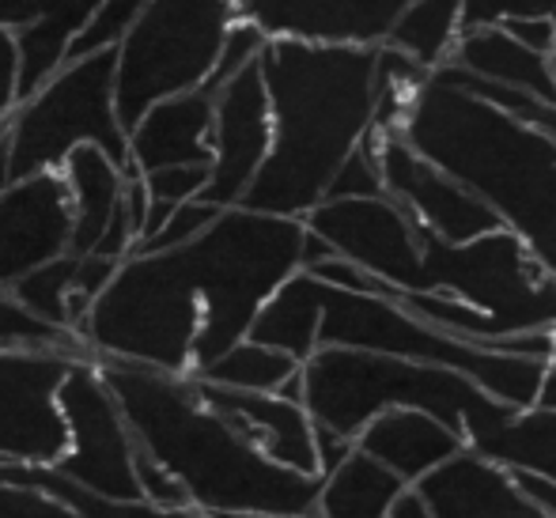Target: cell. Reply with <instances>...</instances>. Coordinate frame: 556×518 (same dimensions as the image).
Here are the masks:
<instances>
[{
	"label": "cell",
	"mask_w": 556,
	"mask_h": 518,
	"mask_svg": "<svg viewBox=\"0 0 556 518\" xmlns=\"http://www.w3.org/2000/svg\"><path fill=\"white\" fill-rule=\"evenodd\" d=\"M379 46L269 38L262 53L273 106V148L242 205L307 219L337 170L375 129Z\"/></svg>",
	"instance_id": "cell-1"
},
{
	"label": "cell",
	"mask_w": 556,
	"mask_h": 518,
	"mask_svg": "<svg viewBox=\"0 0 556 518\" xmlns=\"http://www.w3.org/2000/svg\"><path fill=\"white\" fill-rule=\"evenodd\" d=\"M114 390L137 446L178 477L190 504L208 515H307L323 477L273 462L201 397L190 375L129 359H96Z\"/></svg>",
	"instance_id": "cell-2"
},
{
	"label": "cell",
	"mask_w": 556,
	"mask_h": 518,
	"mask_svg": "<svg viewBox=\"0 0 556 518\" xmlns=\"http://www.w3.org/2000/svg\"><path fill=\"white\" fill-rule=\"evenodd\" d=\"M402 137L473 190L556 277V137L428 76Z\"/></svg>",
	"instance_id": "cell-3"
},
{
	"label": "cell",
	"mask_w": 556,
	"mask_h": 518,
	"mask_svg": "<svg viewBox=\"0 0 556 518\" xmlns=\"http://www.w3.org/2000/svg\"><path fill=\"white\" fill-rule=\"evenodd\" d=\"M303 405L315 424L349 439L387 409H425L458 428L469 451L519 413L466 371L341 344H323L303 359Z\"/></svg>",
	"instance_id": "cell-4"
},
{
	"label": "cell",
	"mask_w": 556,
	"mask_h": 518,
	"mask_svg": "<svg viewBox=\"0 0 556 518\" xmlns=\"http://www.w3.org/2000/svg\"><path fill=\"white\" fill-rule=\"evenodd\" d=\"M318 311H323L318 349L341 344V349L387 352V356L454 367L515 409H530L538 402V390L549 371V359L515 356V352L489 349V344L462 341L382 292H352V288H337L318 277Z\"/></svg>",
	"instance_id": "cell-5"
},
{
	"label": "cell",
	"mask_w": 556,
	"mask_h": 518,
	"mask_svg": "<svg viewBox=\"0 0 556 518\" xmlns=\"http://www.w3.org/2000/svg\"><path fill=\"white\" fill-rule=\"evenodd\" d=\"M117 46L58 68L46 88L15 103L8 114L12 132V182L61 170L80 144H99L122 170L132 167L129 129L117 117Z\"/></svg>",
	"instance_id": "cell-6"
},
{
	"label": "cell",
	"mask_w": 556,
	"mask_h": 518,
	"mask_svg": "<svg viewBox=\"0 0 556 518\" xmlns=\"http://www.w3.org/2000/svg\"><path fill=\"white\" fill-rule=\"evenodd\" d=\"M239 20L231 0H148L129 35L117 42V117L125 129L160 99L208 84L227 30Z\"/></svg>",
	"instance_id": "cell-7"
},
{
	"label": "cell",
	"mask_w": 556,
	"mask_h": 518,
	"mask_svg": "<svg viewBox=\"0 0 556 518\" xmlns=\"http://www.w3.org/2000/svg\"><path fill=\"white\" fill-rule=\"evenodd\" d=\"M61 409L68 420V451L58 462L61 473L103 496L144 500L137 481V439L96 359L73 364L61 387Z\"/></svg>",
	"instance_id": "cell-8"
},
{
	"label": "cell",
	"mask_w": 556,
	"mask_h": 518,
	"mask_svg": "<svg viewBox=\"0 0 556 518\" xmlns=\"http://www.w3.org/2000/svg\"><path fill=\"white\" fill-rule=\"evenodd\" d=\"M76 359L53 349H0V462L58 466L68 451L61 387Z\"/></svg>",
	"instance_id": "cell-9"
},
{
	"label": "cell",
	"mask_w": 556,
	"mask_h": 518,
	"mask_svg": "<svg viewBox=\"0 0 556 518\" xmlns=\"http://www.w3.org/2000/svg\"><path fill=\"white\" fill-rule=\"evenodd\" d=\"M273 148V106L265 88L262 58L216 91V125H213V178L201 190L208 205H242L250 182Z\"/></svg>",
	"instance_id": "cell-10"
},
{
	"label": "cell",
	"mask_w": 556,
	"mask_h": 518,
	"mask_svg": "<svg viewBox=\"0 0 556 518\" xmlns=\"http://www.w3.org/2000/svg\"><path fill=\"white\" fill-rule=\"evenodd\" d=\"M379 163L387 193L397 201L425 231L440 235L446 242H473L489 231H500V216L477 198L473 190L435 167L417 152L405 137L379 140Z\"/></svg>",
	"instance_id": "cell-11"
},
{
	"label": "cell",
	"mask_w": 556,
	"mask_h": 518,
	"mask_svg": "<svg viewBox=\"0 0 556 518\" xmlns=\"http://www.w3.org/2000/svg\"><path fill=\"white\" fill-rule=\"evenodd\" d=\"M73 247V190L61 170L30 175L0 190V288L12 292L27 273Z\"/></svg>",
	"instance_id": "cell-12"
},
{
	"label": "cell",
	"mask_w": 556,
	"mask_h": 518,
	"mask_svg": "<svg viewBox=\"0 0 556 518\" xmlns=\"http://www.w3.org/2000/svg\"><path fill=\"white\" fill-rule=\"evenodd\" d=\"M201 397L208 405H216L242 435L254 446H262L273 462L288 469H300V473L323 477V462H318V428L315 416L307 413L303 402H292L285 394H257V390H231L216 387L208 379H198Z\"/></svg>",
	"instance_id": "cell-13"
},
{
	"label": "cell",
	"mask_w": 556,
	"mask_h": 518,
	"mask_svg": "<svg viewBox=\"0 0 556 518\" xmlns=\"http://www.w3.org/2000/svg\"><path fill=\"white\" fill-rule=\"evenodd\" d=\"M409 4L413 0H250L239 15L265 27L269 38L382 46Z\"/></svg>",
	"instance_id": "cell-14"
},
{
	"label": "cell",
	"mask_w": 556,
	"mask_h": 518,
	"mask_svg": "<svg viewBox=\"0 0 556 518\" xmlns=\"http://www.w3.org/2000/svg\"><path fill=\"white\" fill-rule=\"evenodd\" d=\"M103 0H0V23L20 46L15 99H30L68 61L76 35L96 20Z\"/></svg>",
	"instance_id": "cell-15"
},
{
	"label": "cell",
	"mask_w": 556,
	"mask_h": 518,
	"mask_svg": "<svg viewBox=\"0 0 556 518\" xmlns=\"http://www.w3.org/2000/svg\"><path fill=\"white\" fill-rule=\"evenodd\" d=\"M417 489L432 504L435 518H549L519 489L511 469L469 446L428 473Z\"/></svg>",
	"instance_id": "cell-16"
},
{
	"label": "cell",
	"mask_w": 556,
	"mask_h": 518,
	"mask_svg": "<svg viewBox=\"0 0 556 518\" xmlns=\"http://www.w3.org/2000/svg\"><path fill=\"white\" fill-rule=\"evenodd\" d=\"M213 125L216 96H208L205 88L160 99L129 129L132 167L125 175H148V170L182 167V163H208L213 167Z\"/></svg>",
	"instance_id": "cell-17"
},
{
	"label": "cell",
	"mask_w": 556,
	"mask_h": 518,
	"mask_svg": "<svg viewBox=\"0 0 556 518\" xmlns=\"http://www.w3.org/2000/svg\"><path fill=\"white\" fill-rule=\"evenodd\" d=\"M356 446L394 469L405 484H420L469 443L458 428L425 409H387L359 431Z\"/></svg>",
	"instance_id": "cell-18"
},
{
	"label": "cell",
	"mask_w": 556,
	"mask_h": 518,
	"mask_svg": "<svg viewBox=\"0 0 556 518\" xmlns=\"http://www.w3.org/2000/svg\"><path fill=\"white\" fill-rule=\"evenodd\" d=\"M61 175L73 190V247L68 250L91 254V250H99L103 235L111 231L129 175L99 144L76 148L61 167Z\"/></svg>",
	"instance_id": "cell-19"
},
{
	"label": "cell",
	"mask_w": 556,
	"mask_h": 518,
	"mask_svg": "<svg viewBox=\"0 0 556 518\" xmlns=\"http://www.w3.org/2000/svg\"><path fill=\"white\" fill-rule=\"evenodd\" d=\"M451 61L469 68V73H481L496 84H511V88H527V91H534V96L556 103L553 58L549 53L530 50L527 42H519L504 23H477V27H466Z\"/></svg>",
	"instance_id": "cell-20"
},
{
	"label": "cell",
	"mask_w": 556,
	"mask_h": 518,
	"mask_svg": "<svg viewBox=\"0 0 556 518\" xmlns=\"http://www.w3.org/2000/svg\"><path fill=\"white\" fill-rule=\"evenodd\" d=\"M409 489L402 477L367 451H352L337 469L323 477L315 515L323 518H390L397 496Z\"/></svg>",
	"instance_id": "cell-21"
},
{
	"label": "cell",
	"mask_w": 556,
	"mask_h": 518,
	"mask_svg": "<svg viewBox=\"0 0 556 518\" xmlns=\"http://www.w3.org/2000/svg\"><path fill=\"white\" fill-rule=\"evenodd\" d=\"M318 321H323L318 277L311 269H300L273 292V300L257 314L250 337L262 344H273V349L292 352L295 359H307L318 349Z\"/></svg>",
	"instance_id": "cell-22"
},
{
	"label": "cell",
	"mask_w": 556,
	"mask_h": 518,
	"mask_svg": "<svg viewBox=\"0 0 556 518\" xmlns=\"http://www.w3.org/2000/svg\"><path fill=\"white\" fill-rule=\"evenodd\" d=\"M466 8L469 0H413L390 27L387 42L405 50L428 73H435L458 50V38L466 30Z\"/></svg>",
	"instance_id": "cell-23"
},
{
	"label": "cell",
	"mask_w": 556,
	"mask_h": 518,
	"mask_svg": "<svg viewBox=\"0 0 556 518\" xmlns=\"http://www.w3.org/2000/svg\"><path fill=\"white\" fill-rule=\"evenodd\" d=\"M477 454L507 469H527L556 481V409H542V405L519 409L477 446Z\"/></svg>",
	"instance_id": "cell-24"
},
{
	"label": "cell",
	"mask_w": 556,
	"mask_h": 518,
	"mask_svg": "<svg viewBox=\"0 0 556 518\" xmlns=\"http://www.w3.org/2000/svg\"><path fill=\"white\" fill-rule=\"evenodd\" d=\"M303 367V359H295L292 352L273 349L262 344L254 337H242L239 344L216 356L208 367L193 371L198 379H208L216 387H231V390H257V394H280L288 379H295Z\"/></svg>",
	"instance_id": "cell-25"
},
{
	"label": "cell",
	"mask_w": 556,
	"mask_h": 518,
	"mask_svg": "<svg viewBox=\"0 0 556 518\" xmlns=\"http://www.w3.org/2000/svg\"><path fill=\"white\" fill-rule=\"evenodd\" d=\"M76 273H80V254H61L53 262L38 265L35 273L20 280L12 288V295L20 303H27L38 318L53 321V326H68L80 333L84 318H88V303L76 295Z\"/></svg>",
	"instance_id": "cell-26"
},
{
	"label": "cell",
	"mask_w": 556,
	"mask_h": 518,
	"mask_svg": "<svg viewBox=\"0 0 556 518\" xmlns=\"http://www.w3.org/2000/svg\"><path fill=\"white\" fill-rule=\"evenodd\" d=\"M0 349H53L73 359H96V352L84 341V333L38 318L27 303H20L4 288H0Z\"/></svg>",
	"instance_id": "cell-27"
},
{
	"label": "cell",
	"mask_w": 556,
	"mask_h": 518,
	"mask_svg": "<svg viewBox=\"0 0 556 518\" xmlns=\"http://www.w3.org/2000/svg\"><path fill=\"white\" fill-rule=\"evenodd\" d=\"M144 8H148V0H103L96 20L76 35L73 50H68V61L88 58V53H99V50H114V46L132 30V23L140 20Z\"/></svg>",
	"instance_id": "cell-28"
},
{
	"label": "cell",
	"mask_w": 556,
	"mask_h": 518,
	"mask_svg": "<svg viewBox=\"0 0 556 518\" xmlns=\"http://www.w3.org/2000/svg\"><path fill=\"white\" fill-rule=\"evenodd\" d=\"M265 46H269V35H265V27H257L254 20H247V15H239V20L231 23V30H227V42L220 50V61H216L213 76H208L205 91L208 96H216V91L224 88L231 76H239L247 65H254L257 58L265 53Z\"/></svg>",
	"instance_id": "cell-29"
},
{
	"label": "cell",
	"mask_w": 556,
	"mask_h": 518,
	"mask_svg": "<svg viewBox=\"0 0 556 518\" xmlns=\"http://www.w3.org/2000/svg\"><path fill=\"white\" fill-rule=\"evenodd\" d=\"M220 205H208V201L193 198V201H182L160 227H155L148 239L137 242V250H175V247H186L193 242L216 216H220Z\"/></svg>",
	"instance_id": "cell-30"
},
{
	"label": "cell",
	"mask_w": 556,
	"mask_h": 518,
	"mask_svg": "<svg viewBox=\"0 0 556 518\" xmlns=\"http://www.w3.org/2000/svg\"><path fill=\"white\" fill-rule=\"evenodd\" d=\"M137 481L140 492H144L148 504H160V507H193L190 504V492L178 484V477L170 473L163 462H155L144 446H137Z\"/></svg>",
	"instance_id": "cell-31"
},
{
	"label": "cell",
	"mask_w": 556,
	"mask_h": 518,
	"mask_svg": "<svg viewBox=\"0 0 556 518\" xmlns=\"http://www.w3.org/2000/svg\"><path fill=\"white\" fill-rule=\"evenodd\" d=\"M0 518H76V515L61 500L46 496V492L0 481Z\"/></svg>",
	"instance_id": "cell-32"
},
{
	"label": "cell",
	"mask_w": 556,
	"mask_h": 518,
	"mask_svg": "<svg viewBox=\"0 0 556 518\" xmlns=\"http://www.w3.org/2000/svg\"><path fill=\"white\" fill-rule=\"evenodd\" d=\"M507 30H511L519 42H527L538 53H556V15L553 12H522V15H504Z\"/></svg>",
	"instance_id": "cell-33"
},
{
	"label": "cell",
	"mask_w": 556,
	"mask_h": 518,
	"mask_svg": "<svg viewBox=\"0 0 556 518\" xmlns=\"http://www.w3.org/2000/svg\"><path fill=\"white\" fill-rule=\"evenodd\" d=\"M15 80H20V46L15 35L0 23V117L15 110Z\"/></svg>",
	"instance_id": "cell-34"
},
{
	"label": "cell",
	"mask_w": 556,
	"mask_h": 518,
	"mask_svg": "<svg viewBox=\"0 0 556 518\" xmlns=\"http://www.w3.org/2000/svg\"><path fill=\"white\" fill-rule=\"evenodd\" d=\"M511 473H515V481H519V489L527 492L545 515L556 518V481H549V477H542V473H527V469H511Z\"/></svg>",
	"instance_id": "cell-35"
},
{
	"label": "cell",
	"mask_w": 556,
	"mask_h": 518,
	"mask_svg": "<svg viewBox=\"0 0 556 518\" xmlns=\"http://www.w3.org/2000/svg\"><path fill=\"white\" fill-rule=\"evenodd\" d=\"M390 518H435V511H432V504L425 500V492H420L417 484H409V489L397 496Z\"/></svg>",
	"instance_id": "cell-36"
},
{
	"label": "cell",
	"mask_w": 556,
	"mask_h": 518,
	"mask_svg": "<svg viewBox=\"0 0 556 518\" xmlns=\"http://www.w3.org/2000/svg\"><path fill=\"white\" fill-rule=\"evenodd\" d=\"M534 405H542V409H556V364H549V371H545Z\"/></svg>",
	"instance_id": "cell-37"
},
{
	"label": "cell",
	"mask_w": 556,
	"mask_h": 518,
	"mask_svg": "<svg viewBox=\"0 0 556 518\" xmlns=\"http://www.w3.org/2000/svg\"><path fill=\"white\" fill-rule=\"evenodd\" d=\"M285 518H323V515H315V511H307V515H285Z\"/></svg>",
	"instance_id": "cell-38"
},
{
	"label": "cell",
	"mask_w": 556,
	"mask_h": 518,
	"mask_svg": "<svg viewBox=\"0 0 556 518\" xmlns=\"http://www.w3.org/2000/svg\"><path fill=\"white\" fill-rule=\"evenodd\" d=\"M231 4H235V8H247V4H250V0H231Z\"/></svg>",
	"instance_id": "cell-39"
},
{
	"label": "cell",
	"mask_w": 556,
	"mask_h": 518,
	"mask_svg": "<svg viewBox=\"0 0 556 518\" xmlns=\"http://www.w3.org/2000/svg\"><path fill=\"white\" fill-rule=\"evenodd\" d=\"M553 80H556V53H553Z\"/></svg>",
	"instance_id": "cell-40"
},
{
	"label": "cell",
	"mask_w": 556,
	"mask_h": 518,
	"mask_svg": "<svg viewBox=\"0 0 556 518\" xmlns=\"http://www.w3.org/2000/svg\"><path fill=\"white\" fill-rule=\"evenodd\" d=\"M553 364H556V359H553Z\"/></svg>",
	"instance_id": "cell-41"
}]
</instances>
